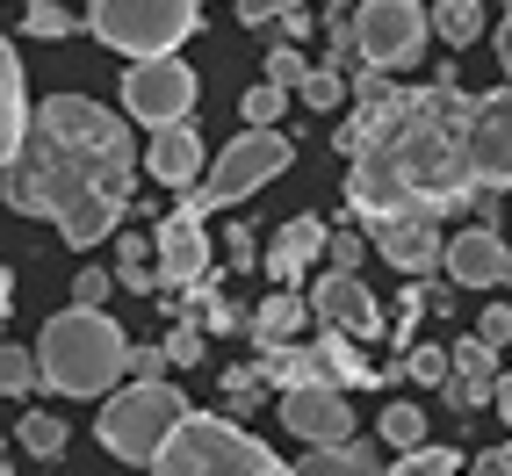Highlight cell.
Wrapping results in <instances>:
<instances>
[{"label": "cell", "mask_w": 512, "mask_h": 476, "mask_svg": "<svg viewBox=\"0 0 512 476\" xmlns=\"http://www.w3.org/2000/svg\"><path fill=\"white\" fill-rule=\"evenodd\" d=\"M440 397H448L455 412H476V404H498V383L491 376H462V368H455V376L440 383Z\"/></svg>", "instance_id": "30"}, {"label": "cell", "mask_w": 512, "mask_h": 476, "mask_svg": "<svg viewBox=\"0 0 512 476\" xmlns=\"http://www.w3.org/2000/svg\"><path fill=\"white\" fill-rule=\"evenodd\" d=\"M260 397H267L260 368H231V376H224V404H231V412H260Z\"/></svg>", "instance_id": "32"}, {"label": "cell", "mask_w": 512, "mask_h": 476, "mask_svg": "<svg viewBox=\"0 0 512 476\" xmlns=\"http://www.w3.org/2000/svg\"><path fill=\"white\" fill-rule=\"evenodd\" d=\"M37 354H44V383L58 397H101L130 368V339L101 303H65V311L44 325Z\"/></svg>", "instance_id": "3"}, {"label": "cell", "mask_w": 512, "mask_h": 476, "mask_svg": "<svg viewBox=\"0 0 512 476\" xmlns=\"http://www.w3.org/2000/svg\"><path fill=\"white\" fill-rule=\"evenodd\" d=\"M296 476H390V469L375 462L368 440H361V448H354V440H339V448H311L296 462Z\"/></svg>", "instance_id": "20"}, {"label": "cell", "mask_w": 512, "mask_h": 476, "mask_svg": "<svg viewBox=\"0 0 512 476\" xmlns=\"http://www.w3.org/2000/svg\"><path fill=\"white\" fill-rule=\"evenodd\" d=\"M152 476H296V469L275 448H260L231 412H188L181 433L159 448Z\"/></svg>", "instance_id": "4"}, {"label": "cell", "mask_w": 512, "mask_h": 476, "mask_svg": "<svg viewBox=\"0 0 512 476\" xmlns=\"http://www.w3.org/2000/svg\"><path fill=\"white\" fill-rule=\"evenodd\" d=\"M354 37H361V58L383 65V73L419 65V51L433 44V8H419V0H361Z\"/></svg>", "instance_id": "9"}, {"label": "cell", "mask_w": 512, "mask_h": 476, "mask_svg": "<svg viewBox=\"0 0 512 476\" xmlns=\"http://www.w3.org/2000/svg\"><path fill=\"white\" fill-rule=\"evenodd\" d=\"M433 37L440 44H476L484 37V0H433Z\"/></svg>", "instance_id": "21"}, {"label": "cell", "mask_w": 512, "mask_h": 476, "mask_svg": "<svg viewBox=\"0 0 512 476\" xmlns=\"http://www.w3.org/2000/svg\"><path fill=\"white\" fill-rule=\"evenodd\" d=\"M375 253L404 275H426V267H448V238H440V217H397V224H375Z\"/></svg>", "instance_id": "15"}, {"label": "cell", "mask_w": 512, "mask_h": 476, "mask_svg": "<svg viewBox=\"0 0 512 476\" xmlns=\"http://www.w3.org/2000/svg\"><path fill=\"white\" fill-rule=\"evenodd\" d=\"M476 332H484L491 347H512V311H505V303H491V311L476 318Z\"/></svg>", "instance_id": "39"}, {"label": "cell", "mask_w": 512, "mask_h": 476, "mask_svg": "<svg viewBox=\"0 0 512 476\" xmlns=\"http://www.w3.org/2000/svg\"><path fill=\"white\" fill-rule=\"evenodd\" d=\"M181 419H188V397H181L174 383H130L123 397L101 404L94 440H101V448H109L116 462L152 469V462H159V448L181 433Z\"/></svg>", "instance_id": "6"}, {"label": "cell", "mask_w": 512, "mask_h": 476, "mask_svg": "<svg viewBox=\"0 0 512 476\" xmlns=\"http://www.w3.org/2000/svg\"><path fill=\"white\" fill-rule=\"evenodd\" d=\"M390 476H462V455L455 448H412V455H397Z\"/></svg>", "instance_id": "29"}, {"label": "cell", "mask_w": 512, "mask_h": 476, "mask_svg": "<svg viewBox=\"0 0 512 476\" xmlns=\"http://www.w3.org/2000/svg\"><path fill=\"white\" fill-rule=\"evenodd\" d=\"M311 311H318V325H339V332H354V339L390 332L383 325V303H375V289L354 275V267H325V275L311 282Z\"/></svg>", "instance_id": "11"}, {"label": "cell", "mask_w": 512, "mask_h": 476, "mask_svg": "<svg viewBox=\"0 0 512 476\" xmlns=\"http://www.w3.org/2000/svg\"><path fill=\"white\" fill-rule=\"evenodd\" d=\"M267 80H275V87H303V80H311V65H303V44H275V51H267Z\"/></svg>", "instance_id": "33"}, {"label": "cell", "mask_w": 512, "mask_h": 476, "mask_svg": "<svg viewBox=\"0 0 512 476\" xmlns=\"http://www.w3.org/2000/svg\"><path fill=\"white\" fill-rule=\"evenodd\" d=\"M29 130H37V109H29V73H22V58L15 44L0 51V152H22L29 145Z\"/></svg>", "instance_id": "18"}, {"label": "cell", "mask_w": 512, "mask_h": 476, "mask_svg": "<svg viewBox=\"0 0 512 476\" xmlns=\"http://www.w3.org/2000/svg\"><path fill=\"white\" fill-rule=\"evenodd\" d=\"M332 15H347V0H332Z\"/></svg>", "instance_id": "44"}, {"label": "cell", "mask_w": 512, "mask_h": 476, "mask_svg": "<svg viewBox=\"0 0 512 476\" xmlns=\"http://www.w3.org/2000/svg\"><path fill=\"white\" fill-rule=\"evenodd\" d=\"M166 354H174V368H195V361H202V332H195V318H174V332H166Z\"/></svg>", "instance_id": "35"}, {"label": "cell", "mask_w": 512, "mask_h": 476, "mask_svg": "<svg viewBox=\"0 0 512 476\" xmlns=\"http://www.w3.org/2000/svg\"><path fill=\"white\" fill-rule=\"evenodd\" d=\"M498 65H505V80H512V8H505V29H498Z\"/></svg>", "instance_id": "42"}, {"label": "cell", "mask_w": 512, "mask_h": 476, "mask_svg": "<svg viewBox=\"0 0 512 476\" xmlns=\"http://www.w3.org/2000/svg\"><path fill=\"white\" fill-rule=\"evenodd\" d=\"M332 253V231L318 217H289L275 238H267V275H275V289H303V267H318Z\"/></svg>", "instance_id": "17"}, {"label": "cell", "mask_w": 512, "mask_h": 476, "mask_svg": "<svg viewBox=\"0 0 512 476\" xmlns=\"http://www.w3.org/2000/svg\"><path fill=\"white\" fill-rule=\"evenodd\" d=\"M397 376L404 383H448L455 376V347H404V361H397Z\"/></svg>", "instance_id": "23"}, {"label": "cell", "mask_w": 512, "mask_h": 476, "mask_svg": "<svg viewBox=\"0 0 512 476\" xmlns=\"http://www.w3.org/2000/svg\"><path fill=\"white\" fill-rule=\"evenodd\" d=\"M469 476H512V440H498L491 455H476V469Z\"/></svg>", "instance_id": "41"}, {"label": "cell", "mask_w": 512, "mask_h": 476, "mask_svg": "<svg viewBox=\"0 0 512 476\" xmlns=\"http://www.w3.org/2000/svg\"><path fill=\"white\" fill-rule=\"evenodd\" d=\"M448 275L462 289H512V246L498 238V224H469L448 238Z\"/></svg>", "instance_id": "13"}, {"label": "cell", "mask_w": 512, "mask_h": 476, "mask_svg": "<svg viewBox=\"0 0 512 476\" xmlns=\"http://www.w3.org/2000/svg\"><path fill=\"white\" fill-rule=\"evenodd\" d=\"M145 174L166 181V188H202V174H210V145L195 138V123H166V130H152Z\"/></svg>", "instance_id": "16"}, {"label": "cell", "mask_w": 512, "mask_h": 476, "mask_svg": "<svg viewBox=\"0 0 512 476\" xmlns=\"http://www.w3.org/2000/svg\"><path fill=\"white\" fill-rule=\"evenodd\" d=\"M130 260H159V231L145 238V231H116V267H130Z\"/></svg>", "instance_id": "37"}, {"label": "cell", "mask_w": 512, "mask_h": 476, "mask_svg": "<svg viewBox=\"0 0 512 476\" xmlns=\"http://www.w3.org/2000/svg\"><path fill=\"white\" fill-rule=\"evenodd\" d=\"M217 253H210V231H202V217H188V210H174L159 224V275H166V289H195V282H210L217 267H210Z\"/></svg>", "instance_id": "14"}, {"label": "cell", "mask_w": 512, "mask_h": 476, "mask_svg": "<svg viewBox=\"0 0 512 476\" xmlns=\"http://www.w3.org/2000/svg\"><path fill=\"white\" fill-rule=\"evenodd\" d=\"M469 109L455 65H433V87H397L390 109H354L339 123V152H347V210L354 224H397V217H455L476 210L469 166Z\"/></svg>", "instance_id": "1"}, {"label": "cell", "mask_w": 512, "mask_h": 476, "mask_svg": "<svg viewBox=\"0 0 512 476\" xmlns=\"http://www.w3.org/2000/svg\"><path fill=\"white\" fill-rule=\"evenodd\" d=\"M296 8H311V0H238V22H246V29H267V22H282V15H296Z\"/></svg>", "instance_id": "34"}, {"label": "cell", "mask_w": 512, "mask_h": 476, "mask_svg": "<svg viewBox=\"0 0 512 476\" xmlns=\"http://www.w3.org/2000/svg\"><path fill=\"white\" fill-rule=\"evenodd\" d=\"M303 325H318V311H311V296H296V289H275V296H267L260 303V311H253V339H260V354L267 347H296V339H303Z\"/></svg>", "instance_id": "19"}, {"label": "cell", "mask_w": 512, "mask_h": 476, "mask_svg": "<svg viewBox=\"0 0 512 476\" xmlns=\"http://www.w3.org/2000/svg\"><path fill=\"white\" fill-rule=\"evenodd\" d=\"M282 426L311 448H339V440H354V404L332 383H303V390H282Z\"/></svg>", "instance_id": "12"}, {"label": "cell", "mask_w": 512, "mask_h": 476, "mask_svg": "<svg viewBox=\"0 0 512 476\" xmlns=\"http://www.w3.org/2000/svg\"><path fill=\"white\" fill-rule=\"evenodd\" d=\"M361 231H332V253H325V267H354V275H361Z\"/></svg>", "instance_id": "38"}, {"label": "cell", "mask_w": 512, "mask_h": 476, "mask_svg": "<svg viewBox=\"0 0 512 476\" xmlns=\"http://www.w3.org/2000/svg\"><path fill=\"white\" fill-rule=\"evenodd\" d=\"M498 419L512 426V376H498Z\"/></svg>", "instance_id": "43"}, {"label": "cell", "mask_w": 512, "mask_h": 476, "mask_svg": "<svg viewBox=\"0 0 512 476\" xmlns=\"http://www.w3.org/2000/svg\"><path fill=\"white\" fill-rule=\"evenodd\" d=\"M469 166L484 188H512V80L498 94H476L469 109Z\"/></svg>", "instance_id": "10"}, {"label": "cell", "mask_w": 512, "mask_h": 476, "mask_svg": "<svg viewBox=\"0 0 512 476\" xmlns=\"http://www.w3.org/2000/svg\"><path fill=\"white\" fill-rule=\"evenodd\" d=\"M22 37H44V44L73 37V8H65V0H29V15H22Z\"/></svg>", "instance_id": "28"}, {"label": "cell", "mask_w": 512, "mask_h": 476, "mask_svg": "<svg viewBox=\"0 0 512 476\" xmlns=\"http://www.w3.org/2000/svg\"><path fill=\"white\" fill-rule=\"evenodd\" d=\"M202 8L210 0H87V29L123 58H159L202 29Z\"/></svg>", "instance_id": "7"}, {"label": "cell", "mask_w": 512, "mask_h": 476, "mask_svg": "<svg viewBox=\"0 0 512 476\" xmlns=\"http://www.w3.org/2000/svg\"><path fill=\"white\" fill-rule=\"evenodd\" d=\"M289 87H275V80H267L260 73V87H246V94H238V116H246V123H282V109H289Z\"/></svg>", "instance_id": "27"}, {"label": "cell", "mask_w": 512, "mask_h": 476, "mask_svg": "<svg viewBox=\"0 0 512 476\" xmlns=\"http://www.w3.org/2000/svg\"><path fill=\"white\" fill-rule=\"evenodd\" d=\"M166 368H174L166 347H130V376H138V383H166Z\"/></svg>", "instance_id": "36"}, {"label": "cell", "mask_w": 512, "mask_h": 476, "mask_svg": "<svg viewBox=\"0 0 512 476\" xmlns=\"http://www.w3.org/2000/svg\"><path fill=\"white\" fill-rule=\"evenodd\" d=\"M145 152L130 145V123L109 116L87 94H51L37 109L29 145L8 159V210L15 217H51L73 253L116 238L130 202V166Z\"/></svg>", "instance_id": "2"}, {"label": "cell", "mask_w": 512, "mask_h": 476, "mask_svg": "<svg viewBox=\"0 0 512 476\" xmlns=\"http://www.w3.org/2000/svg\"><path fill=\"white\" fill-rule=\"evenodd\" d=\"M0 390H8V397L51 390V383H44V354H29V347H8V354H0Z\"/></svg>", "instance_id": "25"}, {"label": "cell", "mask_w": 512, "mask_h": 476, "mask_svg": "<svg viewBox=\"0 0 512 476\" xmlns=\"http://www.w3.org/2000/svg\"><path fill=\"white\" fill-rule=\"evenodd\" d=\"M289 159H296V145L282 138V123H246V130H238V138L210 159L202 188H181V210H188V217H202V210H231V202L260 195L275 174H289Z\"/></svg>", "instance_id": "5"}, {"label": "cell", "mask_w": 512, "mask_h": 476, "mask_svg": "<svg viewBox=\"0 0 512 476\" xmlns=\"http://www.w3.org/2000/svg\"><path fill=\"white\" fill-rule=\"evenodd\" d=\"M347 94H354V80L339 73V65H311V80L296 87V101H303V109H318V116H325V109H339Z\"/></svg>", "instance_id": "24"}, {"label": "cell", "mask_w": 512, "mask_h": 476, "mask_svg": "<svg viewBox=\"0 0 512 476\" xmlns=\"http://www.w3.org/2000/svg\"><path fill=\"white\" fill-rule=\"evenodd\" d=\"M455 368H462V376H491L498 383V347L484 332H469V339H455Z\"/></svg>", "instance_id": "31"}, {"label": "cell", "mask_w": 512, "mask_h": 476, "mask_svg": "<svg viewBox=\"0 0 512 476\" xmlns=\"http://www.w3.org/2000/svg\"><path fill=\"white\" fill-rule=\"evenodd\" d=\"M15 440H22V448L37 455V462H58V455H65V426H58L51 412H29V419L15 426Z\"/></svg>", "instance_id": "26"}, {"label": "cell", "mask_w": 512, "mask_h": 476, "mask_svg": "<svg viewBox=\"0 0 512 476\" xmlns=\"http://www.w3.org/2000/svg\"><path fill=\"white\" fill-rule=\"evenodd\" d=\"M195 65L181 51H159V58H130L123 73V116L145 123V130H166V123H195Z\"/></svg>", "instance_id": "8"}, {"label": "cell", "mask_w": 512, "mask_h": 476, "mask_svg": "<svg viewBox=\"0 0 512 476\" xmlns=\"http://www.w3.org/2000/svg\"><path fill=\"white\" fill-rule=\"evenodd\" d=\"M109 282H116V275H101V267H80V275H73V303H101V296H109Z\"/></svg>", "instance_id": "40"}, {"label": "cell", "mask_w": 512, "mask_h": 476, "mask_svg": "<svg viewBox=\"0 0 512 476\" xmlns=\"http://www.w3.org/2000/svg\"><path fill=\"white\" fill-rule=\"evenodd\" d=\"M375 440H390L397 455H412V448H426V412L419 404H383V419H375Z\"/></svg>", "instance_id": "22"}]
</instances>
